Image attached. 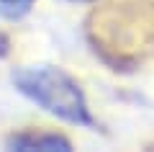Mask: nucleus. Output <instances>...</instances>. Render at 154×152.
I'll list each match as a JSON object with an SVG mask.
<instances>
[{
    "mask_svg": "<svg viewBox=\"0 0 154 152\" xmlns=\"http://www.w3.org/2000/svg\"><path fill=\"white\" fill-rule=\"evenodd\" d=\"M11 80L21 95L33 101L46 114L67 121V124H75V126H93L90 106L85 101L82 88L64 70L51 67V65L18 67V70H13Z\"/></svg>",
    "mask_w": 154,
    "mask_h": 152,
    "instance_id": "obj_1",
    "label": "nucleus"
},
{
    "mask_svg": "<svg viewBox=\"0 0 154 152\" xmlns=\"http://www.w3.org/2000/svg\"><path fill=\"white\" fill-rule=\"evenodd\" d=\"M8 147L11 150H21V152H33V150H41V152H69L72 144L69 139L59 134H13L8 139Z\"/></svg>",
    "mask_w": 154,
    "mask_h": 152,
    "instance_id": "obj_2",
    "label": "nucleus"
},
{
    "mask_svg": "<svg viewBox=\"0 0 154 152\" xmlns=\"http://www.w3.org/2000/svg\"><path fill=\"white\" fill-rule=\"evenodd\" d=\"M33 0H0V16L5 18H23L28 11H31Z\"/></svg>",
    "mask_w": 154,
    "mask_h": 152,
    "instance_id": "obj_3",
    "label": "nucleus"
},
{
    "mask_svg": "<svg viewBox=\"0 0 154 152\" xmlns=\"http://www.w3.org/2000/svg\"><path fill=\"white\" fill-rule=\"evenodd\" d=\"M67 3H93V0H67Z\"/></svg>",
    "mask_w": 154,
    "mask_h": 152,
    "instance_id": "obj_4",
    "label": "nucleus"
}]
</instances>
